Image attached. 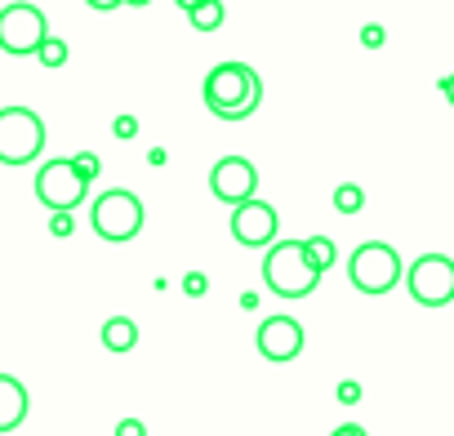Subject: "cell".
Wrapping results in <instances>:
<instances>
[{"label": "cell", "mask_w": 454, "mask_h": 436, "mask_svg": "<svg viewBox=\"0 0 454 436\" xmlns=\"http://www.w3.org/2000/svg\"><path fill=\"white\" fill-rule=\"evenodd\" d=\"M254 343H259L263 361H272V365H286V361H294V356L303 352L308 334H303V325H299L294 316H268V321L259 325Z\"/></svg>", "instance_id": "11"}, {"label": "cell", "mask_w": 454, "mask_h": 436, "mask_svg": "<svg viewBox=\"0 0 454 436\" xmlns=\"http://www.w3.org/2000/svg\"><path fill=\"white\" fill-rule=\"evenodd\" d=\"M401 276H405L401 254H396L387 241H365V245H356L352 259H348V281H352L361 294H387V290H396Z\"/></svg>", "instance_id": "5"}, {"label": "cell", "mask_w": 454, "mask_h": 436, "mask_svg": "<svg viewBox=\"0 0 454 436\" xmlns=\"http://www.w3.org/2000/svg\"><path fill=\"white\" fill-rule=\"evenodd\" d=\"M116 436H147V423L143 418H121L116 423Z\"/></svg>", "instance_id": "22"}, {"label": "cell", "mask_w": 454, "mask_h": 436, "mask_svg": "<svg viewBox=\"0 0 454 436\" xmlns=\"http://www.w3.org/2000/svg\"><path fill=\"white\" fill-rule=\"evenodd\" d=\"M112 134H116L121 143H129V138L138 134V121H134V116H116V125H112Z\"/></svg>", "instance_id": "21"}, {"label": "cell", "mask_w": 454, "mask_h": 436, "mask_svg": "<svg viewBox=\"0 0 454 436\" xmlns=\"http://www.w3.org/2000/svg\"><path fill=\"white\" fill-rule=\"evenodd\" d=\"M334 209H339V214H361V209H365V191H361L356 183L334 187Z\"/></svg>", "instance_id": "17"}, {"label": "cell", "mask_w": 454, "mask_h": 436, "mask_svg": "<svg viewBox=\"0 0 454 436\" xmlns=\"http://www.w3.org/2000/svg\"><path fill=\"white\" fill-rule=\"evenodd\" d=\"M174 5H178V10H187V14H192V10H196V5H205V0H174Z\"/></svg>", "instance_id": "28"}, {"label": "cell", "mask_w": 454, "mask_h": 436, "mask_svg": "<svg viewBox=\"0 0 454 436\" xmlns=\"http://www.w3.org/2000/svg\"><path fill=\"white\" fill-rule=\"evenodd\" d=\"M209 191L223 200V205H246L259 196V169L246 160V156H218L209 165Z\"/></svg>", "instance_id": "9"}, {"label": "cell", "mask_w": 454, "mask_h": 436, "mask_svg": "<svg viewBox=\"0 0 454 436\" xmlns=\"http://www.w3.org/2000/svg\"><path fill=\"white\" fill-rule=\"evenodd\" d=\"M45 36H50V19L32 0H14V5L0 10V50L10 58H27V54L36 58Z\"/></svg>", "instance_id": "6"}, {"label": "cell", "mask_w": 454, "mask_h": 436, "mask_svg": "<svg viewBox=\"0 0 454 436\" xmlns=\"http://www.w3.org/2000/svg\"><path fill=\"white\" fill-rule=\"evenodd\" d=\"M67 41H59V36H45V45L36 50V58H41V67H50V72H59V67H67Z\"/></svg>", "instance_id": "16"}, {"label": "cell", "mask_w": 454, "mask_h": 436, "mask_svg": "<svg viewBox=\"0 0 454 436\" xmlns=\"http://www.w3.org/2000/svg\"><path fill=\"white\" fill-rule=\"evenodd\" d=\"M45 152V121L32 107H0V165H32Z\"/></svg>", "instance_id": "4"}, {"label": "cell", "mask_w": 454, "mask_h": 436, "mask_svg": "<svg viewBox=\"0 0 454 436\" xmlns=\"http://www.w3.org/2000/svg\"><path fill=\"white\" fill-rule=\"evenodd\" d=\"M200 98H205V107H209L218 121H246V116H254L259 103H263V81H259V72L246 67V63H218V67H209Z\"/></svg>", "instance_id": "1"}, {"label": "cell", "mask_w": 454, "mask_h": 436, "mask_svg": "<svg viewBox=\"0 0 454 436\" xmlns=\"http://www.w3.org/2000/svg\"><path fill=\"white\" fill-rule=\"evenodd\" d=\"M85 5H90V10H98V14H112V10H121V5H125V0H85Z\"/></svg>", "instance_id": "26"}, {"label": "cell", "mask_w": 454, "mask_h": 436, "mask_svg": "<svg viewBox=\"0 0 454 436\" xmlns=\"http://www.w3.org/2000/svg\"><path fill=\"white\" fill-rule=\"evenodd\" d=\"M330 436H370V432H365L361 423H339V427H334Z\"/></svg>", "instance_id": "25"}, {"label": "cell", "mask_w": 454, "mask_h": 436, "mask_svg": "<svg viewBox=\"0 0 454 436\" xmlns=\"http://www.w3.org/2000/svg\"><path fill=\"white\" fill-rule=\"evenodd\" d=\"M90 196V183H81V174L72 169V160H45L36 169V200L50 209V214H72L81 200Z\"/></svg>", "instance_id": "8"}, {"label": "cell", "mask_w": 454, "mask_h": 436, "mask_svg": "<svg viewBox=\"0 0 454 436\" xmlns=\"http://www.w3.org/2000/svg\"><path fill=\"white\" fill-rule=\"evenodd\" d=\"M98 339H103L107 352H134L138 347V325L129 316H112V321H103Z\"/></svg>", "instance_id": "13"}, {"label": "cell", "mask_w": 454, "mask_h": 436, "mask_svg": "<svg viewBox=\"0 0 454 436\" xmlns=\"http://www.w3.org/2000/svg\"><path fill=\"white\" fill-rule=\"evenodd\" d=\"M67 160H72V169L81 174V183H94L98 169H103V160H98L94 152H76V156H67Z\"/></svg>", "instance_id": "18"}, {"label": "cell", "mask_w": 454, "mask_h": 436, "mask_svg": "<svg viewBox=\"0 0 454 436\" xmlns=\"http://www.w3.org/2000/svg\"><path fill=\"white\" fill-rule=\"evenodd\" d=\"M405 290L419 308H445L454 303V259L445 254H423L405 272Z\"/></svg>", "instance_id": "7"}, {"label": "cell", "mask_w": 454, "mask_h": 436, "mask_svg": "<svg viewBox=\"0 0 454 436\" xmlns=\"http://www.w3.org/2000/svg\"><path fill=\"white\" fill-rule=\"evenodd\" d=\"M187 19H192L196 32H218L223 27V5H218V0H205V5H196Z\"/></svg>", "instance_id": "15"}, {"label": "cell", "mask_w": 454, "mask_h": 436, "mask_svg": "<svg viewBox=\"0 0 454 436\" xmlns=\"http://www.w3.org/2000/svg\"><path fill=\"white\" fill-rule=\"evenodd\" d=\"M303 254H308V263H312L317 276H325V272L339 263V250H334L330 237H308V241H303Z\"/></svg>", "instance_id": "14"}, {"label": "cell", "mask_w": 454, "mask_h": 436, "mask_svg": "<svg viewBox=\"0 0 454 436\" xmlns=\"http://www.w3.org/2000/svg\"><path fill=\"white\" fill-rule=\"evenodd\" d=\"M441 94H445V103H450V107H454V72H450V76H445V81H441Z\"/></svg>", "instance_id": "27"}, {"label": "cell", "mask_w": 454, "mask_h": 436, "mask_svg": "<svg viewBox=\"0 0 454 436\" xmlns=\"http://www.w3.org/2000/svg\"><path fill=\"white\" fill-rule=\"evenodd\" d=\"M383 41H387V32H383V27H374V23L361 32V45H365V50H379Z\"/></svg>", "instance_id": "23"}, {"label": "cell", "mask_w": 454, "mask_h": 436, "mask_svg": "<svg viewBox=\"0 0 454 436\" xmlns=\"http://www.w3.org/2000/svg\"><path fill=\"white\" fill-rule=\"evenodd\" d=\"M209 290V281H205V272H187L183 276V294H192V299H200Z\"/></svg>", "instance_id": "20"}, {"label": "cell", "mask_w": 454, "mask_h": 436, "mask_svg": "<svg viewBox=\"0 0 454 436\" xmlns=\"http://www.w3.org/2000/svg\"><path fill=\"white\" fill-rule=\"evenodd\" d=\"M339 401H343V405H356V401H361V383L343 378V383H339Z\"/></svg>", "instance_id": "24"}, {"label": "cell", "mask_w": 454, "mask_h": 436, "mask_svg": "<svg viewBox=\"0 0 454 436\" xmlns=\"http://www.w3.org/2000/svg\"><path fill=\"white\" fill-rule=\"evenodd\" d=\"M317 272L303 254V241H272L263 254V285L277 299H308L317 290Z\"/></svg>", "instance_id": "2"}, {"label": "cell", "mask_w": 454, "mask_h": 436, "mask_svg": "<svg viewBox=\"0 0 454 436\" xmlns=\"http://www.w3.org/2000/svg\"><path fill=\"white\" fill-rule=\"evenodd\" d=\"M125 5H134V10H143V5H152V0H125Z\"/></svg>", "instance_id": "29"}, {"label": "cell", "mask_w": 454, "mask_h": 436, "mask_svg": "<svg viewBox=\"0 0 454 436\" xmlns=\"http://www.w3.org/2000/svg\"><path fill=\"white\" fill-rule=\"evenodd\" d=\"M27 409H32V396H27V387H23L14 374H0V436H5V432H14V427H23Z\"/></svg>", "instance_id": "12"}, {"label": "cell", "mask_w": 454, "mask_h": 436, "mask_svg": "<svg viewBox=\"0 0 454 436\" xmlns=\"http://www.w3.org/2000/svg\"><path fill=\"white\" fill-rule=\"evenodd\" d=\"M50 232H54V237H72V232H76V218H72V214H63V209H59V214H50Z\"/></svg>", "instance_id": "19"}, {"label": "cell", "mask_w": 454, "mask_h": 436, "mask_svg": "<svg viewBox=\"0 0 454 436\" xmlns=\"http://www.w3.org/2000/svg\"><path fill=\"white\" fill-rule=\"evenodd\" d=\"M277 232H281V223H277V209H272L268 200L254 196V200H246V205L232 209V241H237V245L263 250V245L277 241Z\"/></svg>", "instance_id": "10"}, {"label": "cell", "mask_w": 454, "mask_h": 436, "mask_svg": "<svg viewBox=\"0 0 454 436\" xmlns=\"http://www.w3.org/2000/svg\"><path fill=\"white\" fill-rule=\"evenodd\" d=\"M143 200L129 191V187H112V191H103L98 200H94V209H90V223H94V232H98V241H112V245H125V241H134L138 232H143Z\"/></svg>", "instance_id": "3"}]
</instances>
